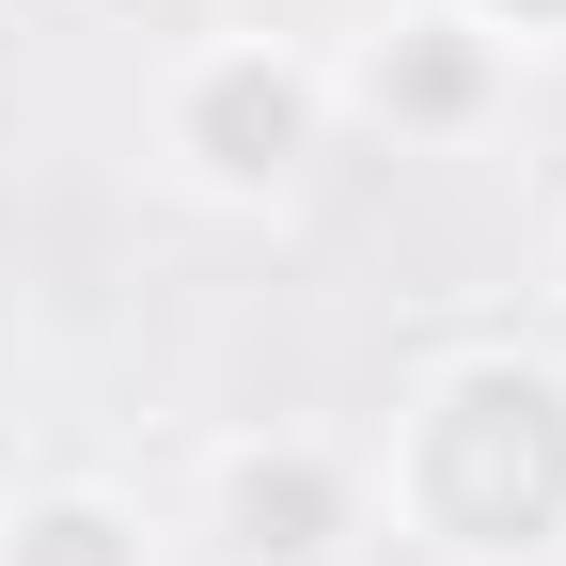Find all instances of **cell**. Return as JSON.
Instances as JSON below:
<instances>
[{"label": "cell", "instance_id": "1", "mask_svg": "<svg viewBox=\"0 0 566 566\" xmlns=\"http://www.w3.org/2000/svg\"><path fill=\"white\" fill-rule=\"evenodd\" d=\"M189 126H205V158H221V174H268L283 142H300V80H283V63H221Z\"/></svg>", "mask_w": 566, "mask_h": 566}, {"label": "cell", "instance_id": "2", "mask_svg": "<svg viewBox=\"0 0 566 566\" xmlns=\"http://www.w3.org/2000/svg\"><path fill=\"white\" fill-rule=\"evenodd\" d=\"M237 551H252V566L331 551V472H315V457H252V472H237Z\"/></svg>", "mask_w": 566, "mask_h": 566}, {"label": "cell", "instance_id": "3", "mask_svg": "<svg viewBox=\"0 0 566 566\" xmlns=\"http://www.w3.org/2000/svg\"><path fill=\"white\" fill-rule=\"evenodd\" d=\"M17 566H126V535H111L95 504H63V520H32V535H17Z\"/></svg>", "mask_w": 566, "mask_h": 566}]
</instances>
